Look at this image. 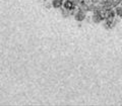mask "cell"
<instances>
[{"mask_svg":"<svg viewBox=\"0 0 122 106\" xmlns=\"http://www.w3.org/2000/svg\"><path fill=\"white\" fill-rule=\"evenodd\" d=\"M64 7H65L66 9H69V10H71V9H73V7H74V5H73V3H72L71 1H66L65 3H64Z\"/></svg>","mask_w":122,"mask_h":106,"instance_id":"obj_1","label":"cell"},{"mask_svg":"<svg viewBox=\"0 0 122 106\" xmlns=\"http://www.w3.org/2000/svg\"><path fill=\"white\" fill-rule=\"evenodd\" d=\"M116 11H117V13L120 15V16H122V8L121 7H118V8L116 9Z\"/></svg>","mask_w":122,"mask_h":106,"instance_id":"obj_2","label":"cell"}]
</instances>
